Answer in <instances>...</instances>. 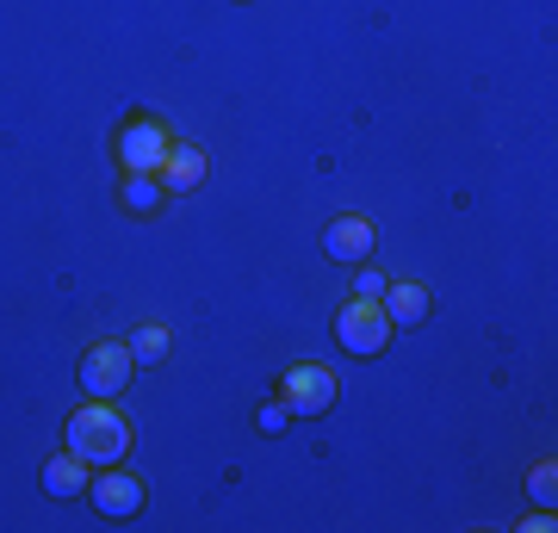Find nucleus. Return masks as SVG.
Segmentation results:
<instances>
[{"label":"nucleus","mask_w":558,"mask_h":533,"mask_svg":"<svg viewBox=\"0 0 558 533\" xmlns=\"http://www.w3.org/2000/svg\"><path fill=\"white\" fill-rule=\"evenodd\" d=\"M168 131H161V119H131L119 124V137H112V149H119L124 174H156L161 161H168Z\"/></svg>","instance_id":"obj_3"},{"label":"nucleus","mask_w":558,"mask_h":533,"mask_svg":"<svg viewBox=\"0 0 558 533\" xmlns=\"http://www.w3.org/2000/svg\"><path fill=\"white\" fill-rule=\"evenodd\" d=\"M156 180H161V193H168V198L199 193V186H205V149H199V143H168V161L156 168Z\"/></svg>","instance_id":"obj_7"},{"label":"nucleus","mask_w":558,"mask_h":533,"mask_svg":"<svg viewBox=\"0 0 558 533\" xmlns=\"http://www.w3.org/2000/svg\"><path fill=\"white\" fill-rule=\"evenodd\" d=\"M323 255H329V261H341V267H348V261L360 267V261L373 255V223H366V218H354V211H348V218H336L329 230H323Z\"/></svg>","instance_id":"obj_9"},{"label":"nucleus","mask_w":558,"mask_h":533,"mask_svg":"<svg viewBox=\"0 0 558 533\" xmlns=\"http://www.w3.org/2000/svg\"><path fill=\"white\" fill-rule=\"evenodd\" d=\"M119 198H124V211H131V218H156L168 193H161L156 174H124V193Z\"/></svg>","instance_id":"obj_11"},{"label":"nucleus","mask_w":558,"mask_h":533,"mask_svg":"<svg viewBox=\"0 0 558 533\" xmlns=\"http://www.w3.org/2000/svg\"><path fill=\"white\" fill-rule=\"evenodd\" d=\"M62 447L81 453L87 465H119L131 453V422L112 397H87L75 415H69V428H62Z\"/></svg>","instance_id":"obj_1"},{"label":"nucleus","mask_w":558,"mask_h":533,"mask_svg":"<svg viewBox=\"0 0 558 533\" xmlns=\"http://www.w3.org/2000/svg\"><path fill=\"white\" fill-rule=\"evenodd\" d=\"M279 403H286L292 415H323L329 403H336V373L304 360V366H292V373L279 378Z\"/></svg>","instance_id":"obj_6"},{"label":"nucleus","mask_w":558,"mask_h":533,"mask_svg":"<svg viewBox=\"0 0 558 533\" xmlns=\"http://www.w3.org/2000/svg\"><path fill=\"white\" fill-rule=\"evenodd\" d=\"M38 484H44V496H87V484H94V465H87L81 453H69V447H62L57 459H44Z\"/></svg>","instance_id":"obj_10"},{"label":"nucleus","mask_w":558,"mask_h":533,"mask_svg":"<svg viewBox=\"0 0 558 533\" xmlns=\"http://www.w3.org/2000/svg\"><path fill=\"white\" fill-rule=\"evenodd\" d=\"M527 496H534L539 509H553V496H558V465H553V459H546V465H534V472H527Z\"/></svg>","instance_id":"obj_13"},{"label":"nucleus","mask_w":558,"mask_h":533,"mask_svg":"<svg viewBox=\"0 0 558 533\" xmlns=\"http://www.w3.org/2000/svg\"><path fill=\"white\" fill-rule=\"evenodd\" d=\"M385 286H391V279H385L379 267H366V261H360V274H354V298H379Z\"/></svg>","instance_id":"obj_14"},{"label":"nucleus","mask_w":558,"mask_h":533,"mask_svg":"<svg viewBox=\"0 0 558 533\" xmlns=\"http://www.w3.org/2000/svg\"><path fill=\"white\" fill-rule=\"evenodd\" d=\"M379 311L391 316V329H416V323H428L435 298H428V286H416V279H391L379 292Z\"/></svg>","instance_id":"obj_8"},{"label":"nucleus","mask_w":558,"mask_h":533,"mask_svg":"<svg viewBox=\"0 0 558 533\" xmlns=\"http://www.w3.org/2000/svg\"><path fill=\"white\" fill-rule=\"evenodd\" d=\"M143 496H149V484L131 477V472H119V465H100L94 484H87V502H94L106 521H131V514L143 509Z\"/></svg>","instance_id":"obj_5"},{"label":"nucleus","mask_w":558,"mask_h":533,"mask_svg":"<svg viewBox=\"0 0 558 533\" xmlns=\"http://www.w3.org/2000/svg\"><path fill=\"white\" fill-rule=\"evenodd\" d=\"M336 341L354 360L385 354V348H391V316L379 311V298H348V304L336 311Z\"/></svg>","instance_id":"obj_2"},{"label":"nucleus","mask_w":558,"mask_h":533,"mask_svg":"<svg viewBox=\"0 0 558 533\" xmlns=\"http://www.w3.org/2000/svg\"><path fill=\"white\" fill-rule=\"evenodd\" d=\"M131 348L124 341H94L87 354H81V391L87 397H119L124 391V378H131Z\"/></svg>","instance_id":"obj_4"},{"label":"nucleus","mask_w":558,"mask_h":533,"mask_svg":"<svg viewBox=\"0 0 558 533\" xmlns=\"http://www.w3.org/2000/svg\"><path fill=\"white\" fill-rule=\"evenodd\" d=\"M124 348H131V360H143V366H161V360H168V348H174V336H168L161 323H143Z\"/></svg>","instance_id":"obj_12"},{"label":"nucleus","mask_w":558,"mask_h":533,"mask_svg":"<svg viewBox=\"0 0 558 533\" xmlns=\"http://www.w3.org/2000/svg\"><path fill=\"white\" fill-rule=\"evenodd\" d=\"M286 422H292V410H286V403H267V410H260V435H279Z\"/></svg>","instance_id":"obj_15"}]
</instances>
